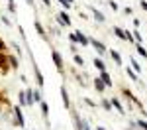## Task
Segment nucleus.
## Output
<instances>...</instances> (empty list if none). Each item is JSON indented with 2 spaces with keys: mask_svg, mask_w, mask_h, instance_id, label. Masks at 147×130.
<instances>
[{
  "mask_svg": "<svg viewBox=\"0 0 147 130\" xmlns=\"http://www.w3.org/2000/svg\"><path fill=\"white\" fill-rule=\"evenodd\" d=\"M137 126H139L141 130H147V122L145 120H137Z\"/></svg>",
  "mask_w": 147,
  "mask_h": 130,
  "instance_id": "nucleus-22",
  "label": "nucleus"
},
{
  "mask_svg": "<svg viewBox=\"0 0 147 130\" xmlns=\"http://www.w3.org/2000/svg\"><path fill=\"white\" fill-rule=\"evenodd\" d=\"M100 79H102V83H104V85H108V87L112 85V79H110V75H108L106 71H100Z\"/></svg>",
  "mask_w": 147,
  "mask_h": 130,
  "instance_id": "nucleus-5",
  "label": "nucleus"
},
{
  "mask_svg": "<svg viewBox=\"0 0 147 130\" xmlns=\"http://www.w3.org/2000/svg\"><path fill=\"white\" fill-rule=\"evenodd\" d=\"M61 97H63V105L67 106H71V103H69V97H67V89H65V87H61Z\"/></svg>",
  "mask_w": 147,
  "mask_h": 130,
  "instance_id": "nucleus-7",
  "label": "nucleus"
},
{
  "mask_svg": "<svg viewBox=\"0 0 147 130\" xmlns=\"http://www.w3.org/2000/svg\"><path fill=\"white\" fill-rule=\"evenodd\" d=\"M35 30H37V34L41 35V37H45V30L41 28V24H39V22H35Z\"/></svg>",
  "mask_w": 147,
  "mask_h": 130,
  "instance_id": "nucleus-15",
  "label": "nucleus"
},
{
  "mask_svg": "<svg viewBox=\"0 0 147 130\" xmlns=\"http://www.w3.org/2000/svg\"><path fill=\"white\" fill-rule=\"evenodd\" d=\"M8 10H10V12H16V4H14V2H10V4H8Z\"/></svg>",
  "mask_w": 147,
  "mask_h": 130,
  "instance_id": "nucleus-29",
  "label": "nucleus"
},
{
  "mask_svg": "<svg viewBox=\"0 0 147 130\" xmlns=\"http://www.w3.org/2000/svg\"><path fill=\"white\" fill-rule=\"evenodd\" d=\"M131 69L136 71V73H141V65H139V63H137L136 59H131Z\"/></svg>",
  "mask_w": 147,
  "mask_h": 130,
  "instance_id": "nucleus-14",
  "label": "nucleus"
},
{
  "mask_svg": "<svg viewBox=\"0 0 147 130\" xmlns=\"http://www.w3.org/2000/svg\"><path fill=\"white\" fill-rule=\"evenodd\" d=\"M10 2H12V0H10Z\"/></svg>",
  "mask_w": 147,
  "mask_h": 130,
  "instance_id": "nucleus-36",
  "label": "nucleus"
},
{
  "mask_svg": "<svg viewBox=\"0 0 147 130\" xmlns=\"http://www.w3.org/2000/svg\"><path fill=\"white\" fill-rule=\"evenodd\" d=\"M102 106H104L106 110H110V108H112V103H110L108 99H102Z\"/></svg>",
  "mask_w": 147,
  "mask_h": 130,
  "instance_id": "nucleus-19",
  "label": "nucleus"
},
{
  "mask_svg": "<svg viewBox=\"0 0 147 130\" xmlns=\"http://www.w3.org/2000/svg\"><path fill=\"white\" fill-rule=\"evenodd\" d=\"M88 44H90V46L94 47V49H96L100 55H102V53H106V46H104L102 42H98V39H88Z\"/></svg>",
  "mask_w": 147,
  "mask_h": 130,
  "instance_id": "nucleus-1",
  "label": "nucleus"
},
{
  "mask_svg": "<svg viewBox=\"0 0 147 130\" xmlns=\"http://www.w3.org/2000/svg\"><path fill=\"white\" fill-rule=\"evenodd\" d=\"M20 105H28V101H26V91L20 93Z\"/></svg>",
  "mask_w": 147,
  "mask_h": 130,
  "instance_id": "nucleus-21",
  "label": "nucleus"
},
{
  "mask_svg": "<svg viewBox=\"0 0 147 130\" xmlns=\"http://www.w3.org/2000/svg\"><path fill=\"white\" fill-rule=\"evenodd\" d=\"M10 63L14 65V67H18V59H16V57H10Z\"/></svg>",
  "mask_w": 147,
  "mask_h": 130,
  "instance_id": "nucleus-30",
  "label": "nucleus"
},
{
  "mask_svg": "<svg viewBox=\"0 0 147 130\" xmlns=\"http://www.w3.org/2000/svg\"><path fill=\"white\" fill-rule=\"evenodd\" d=\"M110 103H112V106H116V108H118V112H125V110H124V106H122V103H120L118 99H112Z\"/></svg>",
  "mask_w": 147,
  "mask_h": 130,
  "instance_id": "nucleus-10",
  "label": "nucleus"
},
{
  "mask_svg": "<svg viewBox=\"0 0 147 130\" xmlns=\"http://www.w3.org/2000/svg\"><path fill=\"white\" fill-rule=\"evenodd\" d=\"M41 2H45V4H47V6H49V0H41Z\"/></svg>",
  "mask_w": 147,
  "mask_h": 130,
  "instance_id": "nucleus-33",
  "label": "nucleus"
},
{
  "mask_svg": "<svg viewBox=\"0 0 147 130\" xmlns=\"http://www.w3.org/2000/svg\"><path fill=\"white\" fill-rule=\"evenodd\" d=\"M125 71H127V75H129L134 81H137V75H136V71H134V69H125Z\"/></svg>",
  "mask_w": 147,
  "mask_h": 130,
  "instance_id": "nucleus-23",
  "label": "nucleus"
},
{
  "mask_svg": "<svg viewBox=\"0 0 147 130\" xmlns=\"http://www.w3.org/2000/svg\"><path fill=\"white\" fill-rule=\"evenodd\" d=\"M110 55H112V59L114 61H116V63H118V65H122V57H120V53H118V51H110Z\"/></svg>",
  "mask_w": 147,
  "mask_h": 130,
  "instance_id": "nucleus-13",
  "label": "nucleus"
},
{
  "mask_svg": "<svg viewBox=\"0 0 147 130\" xmlns=\"http://www.w3.org/2000/svg\"><path fill=\"white\" fill-rule=\"evenodd\" d=\"M94 87H96V91H104V87H106V85H104V83H102V79L100 77H98V79H94Z\"/></svg>",
  "mask_w": 147,
  "mask_h": 130,
  "instance_id": "nucleus-11",
  "label": "nucleus"
},
{
  "mask_svg": "<svg viewBox=\"0 0 147 130\" xmlns=\"http://www.w3.org/2000/svg\"><path fill=\"white\" fill-rule=\"evenodd\" d=\"M94 67H96V69H98V71H104V67H106V65L102 63L100 59H94Z\"/></svg>",
  "mask_w": 147,
  "mask_h": 130,
  "instance_id": "nucleus-17",
  "label": "nucleus"
},
{
  "mask_svg": "<svg viewBox=\"0 0 147 130\" xmlns=\"http://www.w3.org/2000/svg\"><path fill=\"white\" fill-rule=\"evenodd\" d=\"M136 49H137V53H139L141 57H147V51L143 49V46H141V44H137V47H136Z\"/></svg>",
  "mask_w": 147,
  "mask_h": 130,
  "instance_id": "nucleus-16",
  "label": "nucleus"
},
{
  "mask_svg": "<svg viewBox=\"0 0 147 130\" xmlns=\"http://www.w3.org/2000/svg\"><path fill=\"white\" fill-rule=\"evenodd\" d=\"M32 2H34V0H28V4H32Z\"/></svg>",
  "mask_w": 147,
  "mask_h": 130,
  "instance_id": "nucleus-35",
  "label": "nucleus"
},
{
  "mask_svg": "<svg viewBox=\"0 0 147 130\" xmlns=\"http://www.w3.org/2000/svg\"><path fill=\"white\" fill-rule=\"evenodd\" d=\"M51 57H53V61H55L57 69L61 71V69H63V59H61V55H59V51H53V53H51Z\"/></svg>",
  "mask_w": 147,
  "mask_h": 130,
  "instance_id": "nucleus-3",
  "label": "nucleus"
},
{
  "mask_svg": "<svg viewBox=\"0 0 147 130\" xmlns=\"http://www.w3.org/2000/svg\"><path fill=\"white\" fill-rule=\"evenodd\" d=\"M92 12H94V18H96V22H104V20H106V18L102 16V12H98V10H92Z\"/></svg>",
  "mask_w": 147,
  "mask_h": 130,
  "instance_id": "nucleus-18",
  "label": "nucleus"
},
{
  "mask_svg": "<svg viewBox=\"0 0 147 130\" xmlns=\"http://www.w3.org/2000/svg\"><path fill=\"white\" fill-rule=\"evenodd\" d=\"M41 108H43V114L49 112V106H47V103H43V101H41Z\"/></svg>",
  "mask_w": 147,
  "mask_h": 130,
  "instance_id": "nucleus-26",
  "label": "nucleus"
},
{
  "mask_svg": "<svg viewBox=\"0 0 147 130\" xmlns=\"http://www.w3.org/2000/svg\"><path fill=\"white\" fill-rule=\"evenodd\" d=\"M75 63H77V65H82V57H80V55H75Z\"/></svg>",
  "mask_w": 147,
  "mask_h": 130,
  "instance_id": "nucleus-27",
  "label": "nucleus"
},
{
  "mask_svg": "<svg viewBox=\"0 0 147 130\" xmlns=\"http://www.w3.org/2000/svg\"><path fill=\"white\" fill-rule=\"evenodd\" d=\"M16 120H18V126H24V124H26V122H24V114H22L20 108H16Z\"/></svg>",
  "mask_w": 147,
  "mask_h": 130,
  "instance_id": "nucleus-8",
  "label": "nucleus"
},
{
  "mask_svg": "<svg viewBox=\"0 0 147 130\" xmlns=\"http://www.w3.org/2000/svg\"><path fill=\"white\" fill-rule=\"evenodd\" d=\"M108 4H110V8H112V10H118V4H116V2H114V0H110V2H108Z\"/></svg>",
  "mask_w": 147,
  "mask_h": 130,
  "instance_id": "nucleus-28",
  "label": "nucleus"
},
{
  "mask_svg": "<svg viewBox=\"0 0 147 130\" xmlns=\"http://www.w3.org/2000/svg\"><path fill=\"white\" fill-rule=\"evenodd\" d=\"M34 71H35V79H37V83H39V85H43V75H41V73H39V69H37V65H35L34 63Z\"/></svg>",
  "mask_w": 147,
  "mask_h": 130,
  "instance_id": "nucleus-9",
  "label": "nucleus"
},
{
  "mask_svg": "<svg viewBox=\"0 0 147 130\" xmlns=\"http://www.w3.org/2000/svg\"><path fill=\"white\" fill-rule=\"evenodd\" d=\"M2 49H4V44H2V42H0V51H2Z\"/></svg>",
  "mask_w": 147,
  "mask_h": 130,
  "instance_id": "nucleus-32",
  "label": "nucleus"
},
{
  "mask_svg": "<svg viewBox=\"0 0 147 130\" xmlns=\"http://www.w3.org/2000/svg\"><path fill=\"white\" fill-rule=\"evenodd\" d=\"M114 34L118 35V37H120V39H134V37H131V34H129V32H125V30H122V28H118V26H116V28H114Z\"/></svg>",
  "mask_w": 147,
  "mask_h": 130,
  "instance_id": "nucleus-2",
  "label": "nucleus"
},
{
  "mask_svg": "<svg viewBox=\"0 0 147 130\" xmlns=\"http://www.w3.org/2000/svg\"><path fill=\"white\" fill-rule=\"evenodd\" d=\"M59 2H61V4H63V6H65V8H69V6H71V4H73V0H59Z\"/></svg>",
  "mask_w": 147,
  "mask_h": 130,
  "instance_id": "nucleus-25",
  "label": "nucleus"
},
{
  "mask_svg": "<svg viewBox=\"0 0 147 130\" xmlns=\"http://www.w3.org/2000/svg\"><path fill=\"white\" fill-rule=\"evenodd\" d=\"M141 8H145V10H147V2H145V0H141Z\"/></svg>",
  "mask_w": 147,
  "mask_h": 130,
  "instance_id": "nucleus-31",
  "label": "nucleus"
},
{
  "mask_svg": "<svg viewBox=\"0 0 147 130\" xmlns=\"http://www.w3.org/2000/svg\"><path fill=\"white\" fill-rule=\"evenodd\" d=\"M131 37H134V39H136L137 44H141V34H139V32H137V30H136V32H134V35H131Z\"/></svg>",
  "mask_w": 147,
  "mask_h": 130,
  "instance_id": "nucleus-20",
  "label": "nucleus"
},
{
  "mask_svg": "<svg viewBox=\"0 0 147 130\" xmlns=\"http://www.w3.org/2000/svg\"><path fill=\"white\" fill-rule=\"evenodd\" d=\"M26 101H28V105H34V91L30 89V91H26Z\"/></svg>",
  "mask_w": 147,
  "mask_h": 130,
  "instance_id": "nucleus-12",
  "label": "nucleus"
},
{
  "mask_svg": "<svg viewBox=\"0 0 147 130\" xmlns=\"http://www.w3.org/2000/svg\"><path fill=\"white\" fill-rule=\"evenodd\" d=\"M34 101H39L41 103V93L39 91H34Z\"/></svg>",
  "mask_w": 147,
  "mask_h": 130,
  "instance_id": "nucleus-24",
  "label": "nucleus"
},
{
  "mask_svg": "<svg viewBox=\"0 0 147 130\" xmlns=\"http://www.w3.org/2000/svg\"><path fill=\"white\" fill-rule=\"evenodd\" d=\"M96 130H106V128H102V126H98V128H96Z\"/></svg>",
  "mask_w": 147,
  "mask_h": 130,
  "instance_id": "nucleus-34",
  "label": "nucleus"
},
{
  "mask_svg": "<svg viewBox=\"0 0 147 130\" xmlns=\"http://www.w3.org/2000/svg\"><path fill=\"white\" fill-rule=\"evenodd\" d=\"M75 35H77V42H79L80 46H88V37L84 34H80V32H75Z\"/></svg>",
  "mask_w": 147,
  "mask_h": 130,
  "instance_id": "nucleus-4",
  "label": "nucleus"
},
{
  "mask_svg": "<svg viewBox=\"0 0 147 130\" xmlns=\"http://www.w3.org/2000/svg\"><path fill=\"white\" fill-rule=\"evenodd\" d=\"M59 22L63 24V26H71V18H69L65 12H61V14H59Z\"/></svg>",
  "mask_w": 147,
  "mask_h": 130,
  "instance_id": "nucleus-6",
  "label": "nucleus"
}]
</instances>
